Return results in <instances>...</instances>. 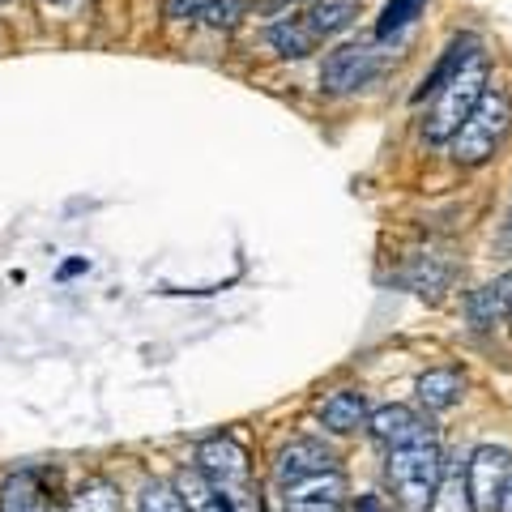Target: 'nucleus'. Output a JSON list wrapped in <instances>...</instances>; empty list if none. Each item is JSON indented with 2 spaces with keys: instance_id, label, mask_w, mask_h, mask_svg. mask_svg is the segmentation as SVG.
Returning <instances> with one entry per match:
<instances>
[{
  "instance_id": "4",
  "label": "nucleus",
  "mask_w": 512,
  "mask_h": 512,
  "mask_svg": "<svg viewBox=\"0 0 512 512\" xmlns=\"http://www.w3.org/2000/svg\"><path fill=\"white\" fill-rule=\"evenodd\" d=\"M192 470H197L214 491H222L227 500H235V504L244 500L248 483H252V466H248L244 444L231 440V436H210V440H201L197 453H192Z\"/></svg>"
},
{
  "instance_id": "21",
  "label": "nucleus",
  "mask_w": 512,
  "mask_h": 512,
  "mask_svg": "<svg viewBox=\"0 0 512 512\" xmlns=\"http://www.w3.org/2000/svg\"><path fill=\"white\" fill-rule=\"evenodd\" d=\"M427 0H389L380 13V22H376V39H397L406 26H414V18L423 13Z\"/></svg>"
},
{
  "instance_id": "19",
  "label": "nucleus",
  "mask_w": 512,
  "mask_h": 512,
  "mask_svg": "<svg viewBox=\"0 0 512 512\" xmlns=\"http://www.w3.org/2000/svg\"><path fill=\"white\" fill-rule=\"evenodd\" d=\"M466 316H470V325H474V329H495L500 320H508V303H504L500 282L478 286V291L466 299Z\"/></svg>"
},
{
  "instance_id": "1",
  "label": "nucleus",
  "mask_w": 512,
  "mask_h": 512,
  "mask_svg": "<svg viewBox=\"0 0 512 512\" xmlns=\"http://www.w3.org/2000/svg\"><path fill=\"white\" fill-rule=\"evenodd\" d=\"M487 90H491V60H487V52H474L436 94H431L423 137L431 141V146H448V141L457 137V128L470 120V111L483 103Z\"/></svg>"
},
{
  "instance_id": "22",
  "label": "nucleus",
  "mask_w": 512,
  "mask_h": 512,
  "mask_svg": "<svg viewBox=\"0 0 512 512\" xmlns=\"http://www.w3.org/2000/svg\"><path fill=\"white\" fill-rule=\"evenodd\" d=\"M141 512H188L184 508V495L175 483H146L141 487Z\"/></svg>"
},
{
  "instance_id": "25",
  "label": "nucleus",
  "mask_w": 512,
  "mask_h": 512,
  "mask_svg": "<svg viewBox=\"0 0 512 512\" xmlns=\"http://www.w3.org/2000/svg\"><path fill=\"white\" fill-rule=\"evenodd\" d=\"M495 282H500V291H504V303H508V320H512V269H508L504 278H495Z\"/></svg>"
},
{
  "instance_id": "28",
  "label": "nucleus",
  "mask_w": 512,
  "mask_h": 512,
  "mask_svg": "<svg viewBox=\"0 0 512 512\" xmlns=\"http://www.w3.org/2000/svg\"><path fill=\"white\" fill-rule=\"evenodd\" d=\"M363 512H376V504H372V500H363Z\"/></svg>"
},
{
  "instance_id": "5",
  "label": "nucleus",
  "mask_w": 512,
  "mask_h": 512,
  "mask_svg": "<svg viewBox=\"0 0 512 512\" xmlns=\"http://www.w3.org/2000/svg\"><path fill=\"white\" fill-rule=\"evenodd\" d=\"M380 73V52L367 43H346V47H333L325 56V69H320V86L325 94H355L367 82H376Z\"/></svg>"
},
{
  "instance_id": "15",
  "label": "nucleus",
  "mask_w": 512,
  "mask_h": 512,
  "mask_svg": "<svg viewBox=\"0 0 512 512\" xmlns=\"http://www.w3.org/2000/svg\"><path fill=\"white\" fill-rule=\"evenodd\" d=\"M269 47H274L278 56H286V60H303L308 52H316V30L308 26V18L303 13H295V18H278L274 26H269Z\"/></svg>"
},
{
  "instance_id": "17",
  "label": "nucleus",
  "mask_w": 512,
  "mask_h": 512,
  "mask_svg": "<svg viewBox=\"0 0 512 512\" xmlns=\"http://www.w3.org/2000/svg\"><path fill=\"white\" fill-rule=\"evenodd\" d=\"M64 512H124L120 487L107 483V478H86V483L69 495Z\"/></svg>"
},
{
  "instance_id": "31",
  "label": "nucleus",
  "mask_w": 512,
  "mask_h": 512,
  "mask_svg": "<svg viewBox=\"0 0 512 512\" xmlns=\"http://www.w3.org/2000/svg\"><path fill=\"white\" fill-rule=\"evenodd\" d=\"M0 5H9V0H0Z\"/></svg>"
},
{
  "instance_id": "11",
  "label": "nucleus",
  "mask_w": 512,
  "mask_h": 512,
  "mask_svg": "<svg viewBox=\"0 0 512 512\" xmlns=\"http://www.w3.org/2000/svg\"><path fill=\"white\" fill-rule=\"evenodd\" d=\"M427 512H474V495H470V466L461 457H444V474L440 487L431 495Z\"/></svg>"
},
{
  "instance_id": "2",
  "label": "nucleus",
  "mask_w": 512,
  "mask_h": 512,
  "mask_svg": "<svg viewBox=\"0 0 512 512\" xmlns=\"http://www.w3.org/2000/svg\"><path fill=\"white\" fill-rule=\"evenodd\" d=\"M440 474H444V448L436 436L389 448V457H384V483H389L393 504L402 512H427L431 495L440 487Z\"/></svg>"
},
{
  "instance_id": "7",
  "label": "nucleus",
  "mask_w": 512,
  "mask_h": 512,
  "mask_svg": "<svg viewBox=\"0 0 512 512\" xmlns=\"http://www.w3.org/2000/svg\"><path fill=\"white\" fill-rule=\"evenodd\" d=\"M346 474L342 470H325L312 478H299V483L282 487V508L286 512H342L346 508Z\"/></svg>"
},
{
  "instance_id": "27",
  "label": "nucleus",
  "mask_w": 512,
  "mask_h": 512,
  "mask_svg": "<svg viewBox=\"0 0 512 512\" xmlns=\"http://www.w3.org/2000/svg\"><path fill=\"white\" fill-rule=\"evenodd\" d=\"M504 239L512 244V205H508V222H504Z\"/></svg>"
},
{
  "instance_id": "9",
  "label": "nucleus",
  "mask_w": 512,
  "mask_h": 512,
  "mask_svg": "<svg viewBox=\"0 0 512 512\" xmlns=\"http://www.w3.org/2000/svg\"><path fill=\"white\" fill-rule=\"evenodd\" d=\"M367 431H372V440L384 444V448H402V444H414V440H423V436H436L431 423L423 419L419 410L397 406V402L367 414Z\"/></svg>"
},
{
  "instance_id": "6",
  "label": "nucleus",
  "mask_w": 512,
  "mask_h": 512,
  "mask_svg": "<svg viewBox=\"0 0 512 512\" xmlns=\"http://www.w3.org/2000/svg\"><path fill=\"white\" fill-rule=\"evenodd\" d=\"M470 495H474V512H495L500 495L512 478V453L500 444H478L470 453Z\"/></svg>"
},
{
  "instance_id": "13",
  "label": "nucleus",
  "mask_w": 512,
  "mask_h": 512,
  "mask_svg": "<svg viewBox=\"0 0 512 512\" xmlns=\"http://www.w3.org/2000/svg\"><path fill=\"white\" fill-rule=\"evenodd\" d=\"M0 512H52L47 487L39 483L35 470H18L0 483Z\"/></svg>"
},
{
  "instance_id": "14",
  "label": "nucleus",
  "mask_w": 512,
  "mask_h": 512,
  "mask_svg": "<svg viewBox=\"0 0 512 512\" xmlns=\"http://www.w3.org/2000/svg\"><path fill=\"white\" fill-rule=\"evenodd\" d=\"M474 52H483V39H478V35H457L453 43H448V52L440 56V64H436V69H431V73L423 77V86L414 90V103L431 99V94H436V90H440V86L448 82V77H453V73H457L461 64H466Z\"/></svg>"
},
{
  "instance_id": "10",
  "label": "nucleus",
  "mask_w": 512,
  "mask_h": 512,
  "mask_svg": "<svg viewBox=\"0 0 512 512\" xmlns=\"http://www.w3.org/2000/svg\"><path fill=\"white\" fill-rule=\"evenodd\" d=\"M367 397L359 389H338L329 393L325 402H320V423H325V431H333V436H350V431L367 427Z\"/></svg>"
},
{
  "instance_id": "26",
  "label": "nucleus",
  "mask_w": 512,
  "mask_h": 512,
  "mask_svg": "<svg viewBox=\"0 0 512 512\" xmlns=\"http://www.w3.org/2000/svg\"><path fill=\"white\" fill-rule=\"evenodd\" d=\"M495 512H512V478H508V487L500 495V508H495Z\"/></svg>"
},
{
  "instance_id": "18",
  "label": "nucleus",
  "mask_w": 512,
  "mask_h": 512,
  "mask_svg": "<svg viewBox=\"0 0 512 512\" xmlns=\"http://www.w3.org/2000/svg\"><path fill=\"white\" fill-rule=\"evenodd\" d=\"M175 487H180L188 512H235V500H227L222 491H214L197 470H184L180 478H175Z\"/></svg>"
},
{
  "instance_id": "29",
  "label": "nucleus",
  "mask_w": 512,
  "mask_h": 512,
  "mask_svg": "<svg viewBox=\"0 0 512 512\" xmlns=\"http://www.w3.org/2000/svg\"><path fill=\"white\" fill-rule=\"evenodd\" d=\"M274 5H299V0H274Z\"/></svg>"
},
{
  "instance_id": "8",
  "label": "nucleus",
  "mask_w": 512,
  "mask_h": 512,
  "mask_svg": "<svg viewBox=\"0 0 512 512\" xmlns=\"http://www.w3.org/2000/svg\"><path fill=\"white\" fill-rule=\"evenodd\" d=\"M325 470H338L333 448H325L312 436H299L291 444H282V453L274 461V483L291 487V483H299V478H312V474H325Z\"/></svg>"
},
{
  "instance_id": "24",
  "label": "nucleus",
  "mask_w": 512,
  "mask_h": 512,
  "mask_svg": "<svg viewBox=\"0 0 512 512\" xmlns=\"http://www.w3.org/2000/svg\"><path fill=\"white\" fill-rule=\"evenodd\" d=\"M167 18H175V22H197V18H205V9H210V0H167Z\"/></svg>"
},
{
  "instance_id": "3",
  "label": "nucleus",
  "mask_w": 512,
  "mask_h": 512,
  "mask_svg": "<svg viewBox=\"0 0 512 512\" xmlns=\"http://www.w3.org/2000/svg\"><path fill=\"white\" fill-rule=\"evenodd\" d=\"M508 133H512V99H508V90L491 86L483 94V103L470 111V120L457 128V137L448 141V150H453V163H461V167H483L487 158L504 146Z\"/></svg>"
},
{
  "instance_id": "23",
  "label": "nucleus",
  "mask_w": 512,
  "mask_h": 512,
  "mask_svg": "<svg viewBox=\"0 0 512 512\" xmlns=\"http://www.w3.org/2000/svg\"><path fill=\"white\" fill-rule=\"evenodd\" d=\"M239 0H210V9H205V22L210 26H222V30H231L239 22Z\"/></svg>"
},
{
  "instance_id": "16",
  "label": "nucleus",
  "mask_w": 512,
  "mask_h": 512,
  "mask_svg": "<svg viewBox=\"0 0 512 512\" xmlns=\"http://www.w3.org/2000/svg\"><path fill=\"white\" fill-rule=\"evenodd\" d=\"M303 18L316 30V39H333L359 18V0H312Z\"/></svg>"
},
{
  "instance_id": "20",
  "label": "nucleus",
  "mask_w": 512,
  "mask_h": 512,
  "mask_svg": "<svg viewBox=\"0 0 512 512\" xmlns=\"http://www.w3.org/2000/svg\"><path fill=\"white\" fill-rule=\"evenodd\" d=\"M448 274H453V269H448L444 256H414L406 269V286L419 295H436L448 286Z\"/></svg>"
},
{
  "instance_id": "30",
  "label": "nucleus",
  "mask_w": 512,
  "mask_h": 512,
  "mask_svg": "<svg viewBox=\"0 0 512 512\" xmlns=\"http://www.w3.org/2000/svg\"><path fill=\"white\" fill-rule=\"evenodd\" d=\"M47 5H64V0H47Z\"/></svg>"
},
{
  "instance_id": "12",
  "label": "nucleus",
  "mask_w": 512,
  "mask_h": 512,
  "mask_svg": "<svg viewBox=\"0 0 512 512\" xmlns=\"http://www.w3.org/2000/svg\"><path fill=\"white\" fill-rule=\"evenodd\" d=\"M466 393V376L457 367H431V372L419 376V406L427 414H440V410H453Z\"/></svg>"
}]
</instances>
